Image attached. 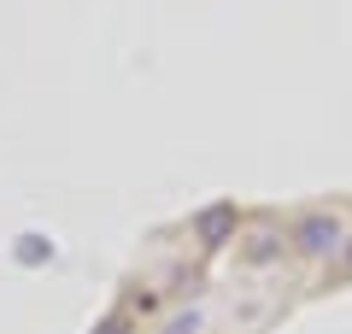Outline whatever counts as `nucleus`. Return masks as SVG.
Here are the masks:
<instances>
[{
	"mask_svg": "<svg viewBox=\"0 0 352 334\" xmlns=\"http://www.w3.org/2000/svg\"><path fill=\"white\" fill-rule=\"evenodd\" d=\"M194 329H200V317H194V311H188V317H170V322H164V334H194Z\"/></svg>",
	"mask_w": 352,
	"mask_h": 334,
	"instance_id": "3",
	"label": "nucleus"
},
{
	"mask_svg": "<svg viewBox=\"0 0 352 334\" xmlns=\"http://www.w3.org/2000/svg\"><path fill=\"white\" fill-rule=\"evenodd\" d=\"M100 334H124V322H106V329H100Z\"/></svg>",
	"mask_w": 352,
	"mask_h": 334,
	"instance_id": "4",
	"label": "nucleus"
},
{
	"mask_svg": "<svg viewBox=\"0 0 352 334\" xmlns=\"http://www.w3.org/2000/svg\"><path fill=\"white\" fill-rule=\"evenodd\" d=\"M223 229H229V211H223V205H217V211H206V217H200V235H206V241H217Z\"/></svg>",
	"mask_w": 352,
	"mask_h": 334,
	"instance_id": "2",
	"label": "nucleus"
},
{
	"mask_svg": "<svg viewBox=\"0 0 352 334\" xmlns=\"http://www.w3.org/2000/svg\"><path fill=\"white\" fill-rule=\"evenodd\" d=\"M294 241H300V252H335V241H340V229H335V217H305L300 229H294Z\"/></svg>",
	"mask_w": 352,
	"mask_h": 334,
	"instance_id": "1",
	"label": "nucleus"
}]
</instances>
